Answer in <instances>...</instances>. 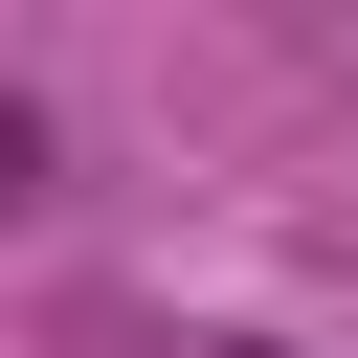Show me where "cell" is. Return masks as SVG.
Listing matches in <instances>:
<instances>
[{
    "label": "cell",
    "mask_w": 358,
    "mask_h": 358,
    "mask_svg": "<svg viewBox=\"0 0 358 358\" xmlns=\"http://www.w3.org/2000/svg\"><path fill=\"white\" fill-rule=\"evenodd\" d=\"M22 179H45V134H22V112H0V201H22Z\"/></svg>",
    "instance_id": "cell-1"
},
{
    "label": "cell",
    "mask_w": 358,
    "mask_h": 358,
    "mask_svg": "<svg viewBox=\"0 0 358 358\" xmlns=\"http://www.w3.org/2000/svg\"><path fill=\"white\" fill-rule=\"evenodd\" d=\"M201 358H246V336H201Z\"/></svg>",
    "instance_id": "cell-2"
}]
</instances>
